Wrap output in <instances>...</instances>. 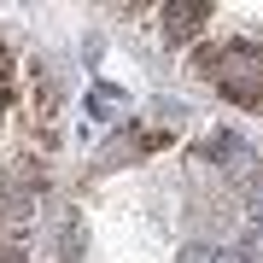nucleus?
Instances as JSON below:
<instances>
[{"label": "nucleus", "mask_w": 263, "mask_h": 263, "mask_svg": "<svg viewBox=\"0 0 263 263\" xmlns=\"http://www.w3.org/2000/svg\"><path fill=\"white\" fill-rule=\"evenodd\" d=\"M199 70L211 76L234 105H263V47H205Z\"/></svg>", "instance_id": "1"}, {"label": "nucleus", "mask_w": 263, "mask_h": 263, "mask_svg": "<svg viewBox=\"0 0 263 263\" xmlns=\"http://www.w3.org/2000/svg\"><path fill=\"white\" fill-rule=\"evenodd\" d=\"M164 18H170V35L181 41V35H199V24L211 18V6H170Z\"/></svg>", "instance_id": "2"}]
</instances>
